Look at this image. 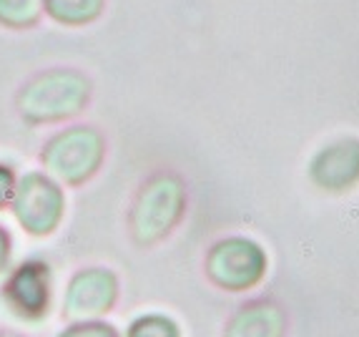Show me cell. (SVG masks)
<instances>
[{"mask_svg":"<svg viewBox=\"0 0 359 337\" xmlns=\"http://www.w3.org/2000/svg\"><path fill=\"white\" fill-rule=\"evenodd\" d=\"M93 84L73 66H55L30 76L15 93L18 116L30 126L66 124L88 109Z\"/></svg>","mask_w":359,"mask_h":337,"instance_id":"cell-1","label":"cell"},{"mask_svg":"<svg viewBox=\"0 0 359 337\" xmlns=\"http://www.w3.org/2000/svg\"><path fill=\"white\" fill-rule=\"evenodd\" d=\"M186 204V184L176 171L161 168L146 176L128 209V234L133 244L149 249L171 237V232L184 219Z\"/></svg>","mask_w":359,"mask_h":337,"instance_id":"cell-2","label":"cell"},{"mask_svg":"<svg viewBox=\"0 0 359 337\" xmlns=\"http://www.w3.org/2000/svg\"><path fill=\"white\" fill-rule=\"evenodd\" d=\"M108 141L106 133L93 124H73L55 131L43 144L38 161L46 174L58 184L78 189L88 184L106 164Z\"/></svg>","mask_w":359,"mask_h":337,"instance_id":"cell-3","label":"cell"},{"mask_svg":"<svg viewBox=\"0 0 359 337\" xmlns=\"http://www.w3.org/2000/svg\"><path fill=\"white\" fill-rule=\"evenodd\" d=\"M11 211L25 234L46 239L66 217V192L63 184L46 171H25L13 194Z\"/></svg>","mask_w":359,"mask_h":337,"instance_id":"cell-4","label":"cell"},{"mask_svg":"<svg viewBox=\"0 0 359 337\" xmlns=\"http://www.w3.org/2000/svg\"><path fill=\"white\" fill-rule=\"evenodd\" d=\"M0 297L20 322H43L50 315L53 302L50 265L38 257L23 259L8 272L6 282L0 284Z\"/></svg>","mask_w":359,"mask_h":337,"instance_id":"cell-5","label":"cell"},{"mask_svg":"<svg viewBox=\"0 0 359 337\" xmlns=\"http://www.w3.org/2000/svg\"><path fill=\"white\" fill-rule=\"evenodd\" d=\"M206 275L216 287L229 292L249 289L266 272V254L246 237H226L206 252Z\"/></svg>","mask_w":359,"mask_h":337,"instance_id":"cell-6","label":"cell"},{"mask_svg":"<svg viewBox=\"0 0 359 337\" xmlns=\"http://www.w3.org/2000/svg\"><path fill=\"white\" fill-rule=\"evenodd\" d=\"M121 279L111 267L90 265L71 275L63 295V317L103 319L118 305Z\"/></svg>","mask_w":359,"mask_h":337,"instance_id":"cell-7","label":"cell"},{"mask_svg":"<svg viewBox=\"0 0 359 337\" xmlns=\"http://www.w3.org/2000/svg\"><path fill=\"white\" fill-rule=\"evenodd\" d=\"M311 179L330 192L352 189L359 181V141L341 139L319 151L311 161Z\"/></svg>","mask_w":359,"mask_h":337,"instance_id":"cell-8","label":"cell"},{"mask_svg":"<svg viewBox=\"0 0 359 337\" xmlns=\"http://www.w3.org/2000/svg\"><path fill=\"white\" fill-rule=\"evenodd\" d=\"M284 317L274 305L252 302L233 315L224 337H282Z\"/></svg>","mask_w":359,"mask_h":337,"instance_id":"cell-9","label":"cell"},{"mask_svg":"<svg viewBox=\"0 0 359 337\" xmlns=\"http://www.w3.org/2000/svg\"><path fill=\"white\" fill-rule=\"evenodd\" d=\"M43 13L66 28H83L96 23L106 11V0H41Z\"/></svg>","mask_w":359,"mask_h":337,"instance_id":"cell-10","label":"cell"},{"mask_svg":"<svg viewBox=\"0 0 359 337\" xmlns=\"http://www.w3.org/2000/svg\"><path fill=\"white\" fill-rule=\"evenodd\" d=\"M43 15L41 0H0V25L11 30L36 28Z\"/></svg>","mask_w":359,"mask_h":337,"instance_id":"cell-11","label":"cell"},{"mask_svg":"<svg viewBox=\"0 0 359 337\" xmlns=\"http://www.w3.org/2000/svg\"><path fill=\"white\" fill-rule=\"evenodd\" d=\"M126 337H181V327L163 312H146L131 319Z\"/></svg>","mask_w":359,"mask_h":337,"instance_id":"cell-12","label":"cell"},{"mask_svg":"<svg viewBox=\"0 0 359 337\" xmlns=\"http://www.w3.org/2000/svg\"><path fill=\"white\" fill-rule=\"evenodd\" d=\"M55 337H121V332L106 319H73Z\"/></svg>","mask_w":359,"mask_h":337,"instance_id":"cell-13","label":"cell"},{"mask_svg":"<svg viewBox=\"0 0 359 337\" xmlns=\"http://www.w3.org/2000/svg\"><path fill=\"white\" fill-rule=\"evenodd\" d=\"M18 187V176H15V168L11 164L0 161V211L11 209L13 194Z\"/></svg>","mask_w":359,"mask_h":337,"instance_id":"cell-14","label":"cell"},{"mask_svg":"<svg viewBox=\"0 0 359 337\" xmlns=\"http://www.w3.org/2000/svg\"><path fill=\"white\" fill-rule=\"evenodd\" d=\"M11 259H13V237L8 232V227L0 224V275L6 270H11Z\"/></svg>","mask_w":359,"mask_h":337,"instance_id":"cell-15","label":"cell"},{"mask_svg":"<svg viewBox=\"0 0 359 337\" xmlns=\"http://www.w3.org/2000/svg\"><path fill=\"white\" fill-rule=\"evenodd\" d=\"M0 337H25L23 332H15V330H0Z\"/></svg>","mask_w":359,"mask_h":337,"instance_id":"cell-16","label":"cell"}]
</instances>
